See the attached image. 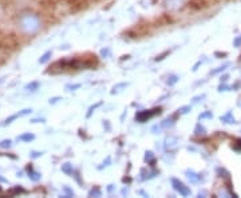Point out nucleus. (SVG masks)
Wrapping results in <instances>:
<instances>
[{
    "label": "nucleus",
    "instance_id": "obj_1",
    "mask_svg": "<svg viewBox=\"0 0 241 198\" xmlns=\"http://www.w3.org/2000/svg\"><path fill=\"white\" fill-rule=\"evenodd\" d=\"M172 182H173V185H174V189H176V190L180 191V194H182V196H189V194H190V190H189L188 187H185L184 183L180 182L178 179H172Z\"/></svg>",
    "mask_w": 241,
    "mask_h": 198
},
{
    "label": "nucleus",
    "instance_id": "obj_2",
    "mask_svg": "<svg viewBox=\"0 0 241 198\" xmlns=\"http://www.w3.org/2000/svg\"><path fill=\"white\" fill-rule=\"evenodd\" d=\"M221 121H229V123H232V122H234V119L232 118V114H230V112H228L225 117H221Z\"/></svg>",
    "mask_w": 241,
    "mask_h": 198
},
{
    "label": "nucleus",
    "instance_id": "obj_4",
    "mask_svg": "<svg viewBox=\"0 0 241 198\" xmlns=\"http://www.w3.org/2000/svg\"><path fill=\"white\" fill-rule=\"evenodd\" d=\"M240 44H241V36L237 37V39L234 40V46H240Z\"/></svg>",
    "mask_w": 241,
    "mask_h": 198
},
{
    "label": "nucleus",
    "instance_id": "obj_3",
    "mask_svg": "<svg viewBox=\"0 0 241 198\" xmlns=\"http://www.w3.org/2000/svg\"><path fill=\"white\" fill-rule=\"evenodd\" d=\"M209 117H212V112H205L202 115H200V119H202V118H209Z\"/></svg>",
    "mask_w": 241,
    "mask_h": 198
}]
</instances>
